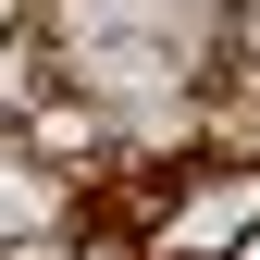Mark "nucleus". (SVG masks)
Masks as SVG:
<instances>
[{"mask_svg":"<svg viewBox=\"0 0 260 260\" xmlns=\"http://www.w3.org/2000/svg\"><path fill=\"white\" fill-rule=\"evenodd\" d=\"M223 62L260 75V0H223Z\"/></svg>","mask_w":260,"mask_h":260,"instance_id":"3","label":"nucleus"},{"mask_svg":"<svg viewBox=\"0 0 260 260\" xmlns=\"http://www.w3.org/2000/svg\"><path fill=\"white\" fill-rule=\"evenodd\" d=\"M248 223H260V161H199V186L149 223V260H236Z\"/></svg>","mask_w":260,"mask_h":260,"instance_id":"1","label":"nucleus"},{"mask_svg":"<svg viewBox=\"0 0 260 260\" xmlns=\"http://www.w3.org/2000/svg\"><path fill=\"white\" fill-rule=\"evenodd\" d=\"M13 236H62V161H38V149L0 137V248Z\"/></svg>","mask_w":260,"mask_h":260,"instance_id":"2","label":"nucleus"}]
</instances>
